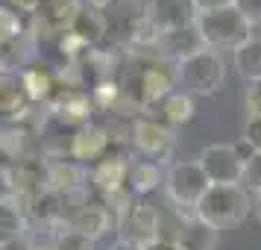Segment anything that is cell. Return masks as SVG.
<instances>
[{
    "mask_svg": "<svg viewBox=\"0 0 261 250\" xmlns=\"http://www.w3.org/2000/svg\"><path fill=\"white\" fill-rule=\"evenodd\" d=\"M249 212H252V194L244 186H208L194 209V215L212 224L214 230L238 226L241 221H247Z\"/></svg>",
    "mask_w": 261,
    "mask_h": 250,
    "instance_id": "1",
    "label": "cell"
},
{
    "mask_svg": "<svg viewBox=\"0 0 261 250\" xmlns=\"http://www.w3.org/2000/svg\"><path fill=\"white\" fill-rule=\"evenodd\" d=\"M197 30L202 36V44L208 50H232L235 53L244 41L252 38V24L235 6L214 9V12H200L197 15Z\"/></svg>",
    "mask_w": 261,
    "mask_h": 250,
    "instance_id": "2",
    "label": "cell"
},
{
    "mask_svg": "<svg viewBox=\"0 0 261 250\" xmlns=\"http://www.w3.org/2000/svg\"><path fill=\"white\" fill-rule=\"evenodd\" d=\"M176 80L182 83V92L200 97H214L226 83V62L217 50L202 48L188 59L176 62Z\"/></svg>",
    "mask_w": 261,
    "mask_h": 250,
    "instance_id": "3",
    "label": "cell"
},
{
    "mask_svg": "<svg viewBox=\"0 0 261 250\" xmlns=\"http://www.w3.org/2000/svg\"><path fill=\"white\" fill-rule=\"evenodd\" d=\"M118 238L132 241V244H141L147 247L150 241L162 236V221H159V209L147 197H129L118 206Z\"/></svg>",
    "mask_w": 261,
    "mask_h": 250,
    "instance_id": "4",
    "label": "cell"
},
{
    "mask_svg": "<svg viewBox=\"0 0 261 250\" xmlns=\"http://www.w3.org/2000/svg\"><path fill=\"white\" fill-rule=\"evenodd\" d=\"M208 177L200 162H173L165 174V191L167 197L182 206V209H197L202 194L208 191Z\"/></svg>",
    "mask_w": 261,
    "mask_h": 250,
    "instance_id": "5",
    "label": "cell"
},
{
    "mask_svg": "<svg viewBox=\"0 0 261 250\" xmlns=\"http://www.w3.org/2000/svg\"><path fill=\"white\" fill-rule=\"evenodd\" d=\"M132 147L150 159V162H167L173 156V147H176V135L167 124H159L153 118H138L132 124Z\"/></svg>",
    "mask_w": 261,
    "mask_h": 250,
    "instance_id": "6",
    "label": "cell"
},
{
    "mask_svg": "<svg viewBox=\"0 0 261 250\" xmlns=\"http://www.w3.org/2000/svg\"><path fill=\"white\" fill-rule=\"evenodd\" d=\"M197 162L202 165L212 186H241V179H244V162H241V156L235 153L232 144H208V147H202Z\"/></svg>",
    "mask_w": 261,
    "mask_h": 250,
    "instance_id": "7",
    "label": "cell"
},
{
    "mask_svg": "<svg viewBox=\"0 0 261 250\" xmlns=\"http://www.w3.org/2000/svg\"><path fill=\"white\" fill-rule=\"evenodd\" d=\"M197 6L194 0H147V21L159 36L185 30L197 24Z\"/></svg>",
    "mask_w": 261,
    "mask_h": 250,
    "instance_id": "8",
    "label": "cell"
},
{
    "mask_svg": "<svg viewBox=\"0 0 261 250\" xmlns=\"http://www.w3.org/2000/svg\"><path fill=\"white\" fill-rule=\"evenodd\" d=\"M170 62L159 59V62H150L147 68L141 71L138 77V100H141L144 106H155V103H162L170 92H176L173 85L179 83L176 80V62H173V68H167Z\"/></svg>",
    "mask_w": 261,
    "mask_h": 250,
    "instance_id": "9",
    "label": "cell"
},
{
    "mask_svg": "<svg viewBox=\"0 0 261 250\" xmlns=\"http://www.w3.org/2000/svg\"><path fill=\"white\" fill-rule=\"evenodd\" d=\"M126 174H129V165L120 159V156H106V159H100L94 168V189L109 197V200H129L132 194L126 189Z\"/></svg>",
    "mask_w": 261,
    "mask_h": 250,
    "instance_id": "10",
    "label": "cell"
},
{
    "mask_svg": "<svg viewBox=\"0 0 261 250\" xmlns=\"http://www.w3.org/2000/svg\"><path fill=\"white\" fill-rule=\"evenodd\" d=\"M109 147H112V135L94 124L80 127L76 135L71 139V156L76 162H100L109 156Z\"/></svg>",
    "mask_w": 261,
    "mask_h": 250,
    "instance_id": "11",
    "label": "cell"
},
{
    "mask_svg": "<svg viewBox=\"0 0 261 250\" xmlns=\"http://www.w3.org/2000/svg\"><path fill=\"white\" fill-rule=\"evenodd\" d=\"M217 238H220V230H214L202 218L191 215V218H185L179 224L173 241L179 244V250H214L217 247Z\"/></svg>",
    "mask_w": 261,
    "mask_h": 250,
    "instance_id": "12",
    "label": "cell"
},
{
    "mask_svg": "<svg viewBox=\"0 0 261 250\" xmlns=\"http://www.w3.org/2000/svg\"><path fill=\"white\" fill-rule=\"evenodd\" d=\"M202 48H205V44H202V36H200V30H197V24L185 27V30L165 33V36H159V44H155V50H159L162 56H170L173 62L188 59L194 53H200Z\"/></svg>",
    "mask_w": 261,
    "mask_h": 250,
    "instance_id": "13",
    "label": "cell"
},
{
    "mask_svg": "<svg viewBox=\"0 0 261 250\" xmlns=\"http://www.w3.org/2000/svg\"><path fill=\"white\" fill-rule=\"evenodd\" d=\"M112 221H115V218H112L106 203H83V206L71 215L68 226L80 230L83 236H88L91 241H97L100 236H106L109 230H112Z\"/></svg>",
    "mask_w": 261,
    "mask_h": 250,
    "instance_id": "14",
    "label": "cell"
},
{
    "mask_svg": "<svg viewBox=\"0 0 261 250\" xmlns=\"http://www.w3.org/2000/svg\"><path fill=\"white\" fill-rule=\"evenodd\" d=\"M65 200H68V194L53 191V189H41L36 197H30L33 206H24V212H30L44 226H59L65 221V206H62Z\"/></svg>",
    "mask_w": 261,
    "mask_h": 250,
    "instance_id": "15",
    "label": "cell"
},
{
    "mask_svg": "<svg viewBox=\"0 0 261 250\" xmlns=\"http://www.w3.org/2000/svg\"><path fill=\"white\" fill-rule=\"evenodd\" d=\"M30 103H33V100L27 97L24 83L9 71L0 74V115H6V118H21Z\"/></svg>",
    "mask_w": 261,
    "mask_h": 250,
    "instance_id": "16",
    "label": "cell"
},
{
    "mask_svg": "<svg viewBox=\"0 0 261 250\" xmlns=\"http://www.w3.org/2000/svg\"><path fill=\"white\" fill-rule=\"evenodd\" d=\"M159 183H165L162 171L155 162L150 159H138L129 165V174H126V189H129L132 197H147L150 191L159 189Z\"/></svg>",
    "mask_w": 261,
    "mask_h": 250,
    "instance_id": "17",
    "label": "cell"
},
{
    "mask_svg": "<svg viewBox=\"0 0 261 250\" xmlns=\"http://www.w3.org/2000/svg\"><path fill=\"white\" fill-rule=\"evenodd\" d=\"M106 30H109V21L100 12H94V9H91V12H88V9H80V12L73 15L68 33H73L85 48H91V44H97V41H103Z\"/></svg>",
    "mask_w": 261,
    "mask_h": 250,
    "instance_id": "18",
    "label": "cell"
},
{
    "mask_svg": "<svg viewBox=\"0 0 261 250\" xmlns=\"http://www.w3.org/2000/svg\"><path fill=\"white\" fill-rule=\"evenodd\" d=\"M24 230H27V212L21 200L0 203V247H6L15 238H24Z\"/></svg>",
    "mask_w": 261,
    "mask_h": 250,
    "instance_id": "19",
    "label": "cell"
},
{
    "mask_svg": "<svg viewBox=\"0 0 261 250\" xmlns=\"http://www.w3.org/2000/svg\"><path fill=\"white\" fill-rule=\"evenodd\" d=\"M235 71L247 83H261V38H249L232 53Z\"/></svg>",
    "mask_w": 261,
    "mask_h": 250,
    "instance_id": "20",
    "label": "cell"
},
{
    "mask_svg": "<svg viewBox=\"0 0 261 250\" xmlns=\"http://www.w3.org/2000/svg\"><path fill=\"white\" fill-rule=\"evenodd\" d=\"M159 109H162V118H165L167 124H176V127L194 121V112H197L194 97H191L188 92H170V95L159 103Z\"/></svg>",
    "mask_w": 261,
    "mask_h": 250,
    "instance_id": "21",
    "label": "cell"
},
{
    "mask_svg": "<svg viewBox=\"0 0 261 250\" xmlns=\"http://www.w3.org/2000/svg\"><path fill=\"white\" fill-rule=\"evenodd\" d=\"M83 179V168L73 165V162H56V165L47 168L44 174V186L53 191H62V194H71Z\"/></svg>",
    "mask_w": 261,
    "mask_h": 250,
    "instance_id": "22",
    "label": "cell"
},
{
    "mask_svg": "<svg viewBox=\"0 0 261 250\" xmlns=\"http://www.w3.org/2000/svg\"><path fill=\"white\" fill-rule=\"evenodd\" d=\"M21 83H24L27 97L36 103V100H47L53 92H56V80L47 68H30V71L21 74Z\"/></svg>",
    "mask_w": 261,
    "mask_h": 250,
    "instance_id": "23",
    "label": "cell"
},
{
    "mask_svg": "<svg viewBox=\"0 0 261 250\" xmlns=\"http://www.w3.org/2000/svg\"><path fill=\"white\" fill-rule=\"evenodd\" d=\"M21 36H24V21H21V12L12 9V6H0V50L6 53V48L15 44Z\"/></svg>",
    "mask_w": 261,
    "mask_h": 250,
    "instance_id": "24",
    "label": "cell"
},
{
    "mask_svg": "<svg viewBox=\"0 0 261 250\" xmlns=\"http://www.w3.org/2000/svg\"><path fill=\"white\" fill-rule=\"evenodd\" d=\"M53 250H94V241L73 226H59L53 236Z\"/></svg>",
    "mask_w": 261,
    "mask_h": 250,
    "instance_id": "25",
    "label": "cell"
},
{
    "mask_svg": "<svg viewBox=\"0 0 261 250\" xmlns=\"http://www.w3.org/2000/svg\"><path fill=\"white\" fill-rule=\"evenodd\" d=\"M241 186L249 194H261V153H252V159L244 162V179Z\"/></svg>",
    "mask_w": 261,
    "mask_h": 250,
    "instance_id": "26",
    "label": "cell"
},
{
    "mask_svg": "<svg viewBox=\"0 0 261 250\" xmlns=\"http://www.w3.org/2000/svg\"><path fill=\"white\" fill-rule=\"evenodd\" d=\"M118 95H120L118 83H109V80L94 88V100H97V106H100V109H109L115 100H118Z\"/></svg>",
    "mask_w": 261,
    "mask_h": 250,
    "instance_id": "27",
    "label": "cell"
},
{
    "mask_svg": "<svg viewBox=\"0 0 261 250\" xmlns=\"http://www.w3.org/2000/svg\"><path fill=\"white\" fill-rule=\"evenodd\" d=\"M244 106H247V118H261V83H249Z\"/></svg>",
    "mask_w": 261,
    "mask_h": 250,
    "instance_id": "28",
    "label": "cell"
},
{
    "mask_svg": "<svg viewBox=\"0 0 261 250\" xmlns=\"http://www.w3.org/2000/svg\"><path fill=\"white\" fill-rule=\"evenodd\" d=\"M232 6H235L238 12L244 15V18H247L252 27L261 24V0H235Z\"/></svg>",
    "mask_w": 261,
    "mask_h": 250,
    "instance_id": "29",
    "label": "cell"
},
{
    "mask_svg": "<svg viewBox=\"0 0 261 250\" xmlns=\"http://www.w3.org/2000/svg\"><path fill=\"white\" fill-rule=\"evenodd\" d=\"M6 200H18V194H15V177H12V171L0 168V203H6Z\"/></svg>",
    "mask_w": 261,
    "mask_h": 250,
    "instance_id": "30",
    "label": "cell"
},
{
    "mask_svg": "<svg viewBox=\"0 0 261 250\" xmlns=\"http://www.w3.org/2000/svg\"><path fill=\"white\" fill-rule=\"evenodd\" d=\"M244 139L255 147V153H261V118H247V124H244Z\"/></svg>",
    "mask_w": 261,
    "mask_h": 250,
    "instance_id": "31",
    "label": "cell"
},
{
    "mask_svg": "<svg viewBox=\"0 0 261 250\" xmlns=\"http://www.w3.org/2000/svg\"><path fill=\"white\" fill-rule=\"evenodd\" d=\"M235 0H194V6H197V12H214V9H226V6H232Z\"/></svg>",
    "mask_w": 261,
    "mask_h": 250,
    "instance_id": "32",
    "label": "cell"
},
{
    "mask_svg": "<svg viewBox=\"0 0 261 250\" xmlns=\"http://www.w3.org/2000/svg\"><path fill=\"white\" fill-rule=\"evenodd\" d=\"M232 147H235V153L241 156V162H247V159H252V153H255V147H252V144H249L247 139H244V135H241V139H238V142L232 144Z\"/></svg>",
    "mask_w": 261,
    "mask_h": 250,
    "instance_id": "33",
    "label": "cell"
},
{
    "mask_svg": "<svg viewBox=\"0 0 261 250\" xmlns=\"http://www.w3.org/2000/svg\"><path fill=\"white\" fill-rule=\"evenodd\" d=\"M144 250H179V244L173 238H155V241H150Z\"/></svg>",
    "mask_w": 261,
    "mask_h": 250,
    "instance_id": "34",
    "label": "cell"
},
{
    "mask_svg": "<svg viewBox=\"0 0 261 250\" xmlns=\"http://www.w3.org/2000/svg\"><path fill=\"white\" fill-rule=\"evenodd\" d=\"M18 6V12H36L38 6H41V0H9Z\"/></svg>",
    "mask_w": 261,
    "mask_h": 250,
    "instance_id": "35",
    "label": "cell"
},
{
    "mask_svg": "<svg viewBox=\"0 0 261 250\" xmlns=\"http://www.w3.org/2000/svg\"><path fill=\"white\" fill-rule=\"evenodd\" d=\"M118 0H88V6L94 9V12H106V9H112Z\"/></svg>",
    "mask_w": 261,
    "mask_h": 250,
    "instance_id": "36",
    "label": "cell"
},
{
    "mask_svg": "<svg viewBox=\"0 0 261 250\" xmlns=\"http://www.w3.org/2000/svg\"><path fill=\"white\" fill-rule=\"evenodd\" d=\"M109 250H144V247H141V244H132V241H123V238H118V241H115Z\"/></svg>",
    "mask_w": 261,
    "mask_h": 250,
    "instance_id": "37",
    "label": "cell"
},
{
    "mask_svg": "<svg viewBox=\"0 0 261 250\" xmlns=\"http://www.w3.org/2000/svg\"><path fill=\"white\" fill-rule=\"evenodd\" d=\"M252 212H255V221L261 224V194H255V200H252Z\"/></svg>",
    "mask_w": 261,
    "mask_h": 250,
    "instance_id": "38",
    "label": "cell"
},
{
    "mask_svg": "<svg viewBox=\"0 0 261 250\" xmlns=\"http://www.w3.org/2000/svg\"><path fill=\"white\" fill-rule=\"evenodd\" d=\"M9 71V59H6V53L0 50V74H6Z\"/></svg>",
    "mask_w": 261,
    "mask_h": 250,
    "instance_id": "39",
    "label": "cell"
},
{
    "mask_svg": "<svg viewBox=\"0 0 261 250\" xmlns=\"http://www.w3.org/2000/svg\"><path fill=\"white\" fill-rule=\"evenodd\" d=\"M44 250H53V247H44Z\"/></svg>",
    "mask_w": 261,
    "mask_h": 250,
    "instance_id": "40",
    "label": "cell"
}]
</instances>
